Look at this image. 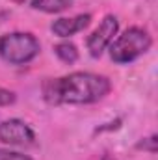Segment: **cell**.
Instances as JSON below:
<instances>
[{
    "label": "cell",
    "mask_w": 158,
    "mask_h": 160,
    "mask_svg": "<svg viewBox=\"0 0 158 160\" xmlns=\"http://www.w3.org/2000/svg\"><path fill=\"white\" fill-rule=\"evenodd\" d=\"M119 30V21L116 15H106L101 24L93 30V34L87 38L86 45H87V50L91 54V58H99L104 48L114 41V36L117 34Z\"/></svg>",
    "instance_id": "4"
},
{
    "label": "cell",
    "mask_w": 158,
    "mask_h": 160,
    "mask_svg": "<svg viewBox=\"0 0 158 160\" xmlns=\"http://www.w3.org/2000/svg\"><path fill=\"white\" fill-rule=\"evenodd\" d=\"M54 52H56V56H58L63 63H75V62L78 60V50H77V47H75L73 43H69V41H62V43L54 45Z\"/></svg>",
    "instance_id": "8"
},
{
    "label": "cell",
    "mask_w": 158,
    "mask_h": 160,
    "mask_svg": "<svg viewBox=\"0 0 158 160\" xmlns=\"http://www.w3.org/2000/svg\"><path fill=\"white\" fill-rule=\"evenodd\" d=\"M39 50V41L28 32H11L0 38V58L11 65L30 63Z\"/></svg>",
    "instance_id": "3"
},
{
    "label": "cell",
    "mask_w": 158,
    "mask_h": 160,
    "mask_svg": "<svg viewBox=\"0 0 158 160\" xmlns=\"http://www.w3.org/2000/svg\"><path fill=\"white\" fill-rule=\"evenodd\" d=\"M89 22H91L89 13H82V15H77V17H62V19L52 22L50 30L58 38H69V36H75L82 30H86L89 26Z\"/></svg>",
    "instance_id": "6"
},
{
    "label": "cell",
    "mask_w": 158,
    "mask_h": 160,
    "mask_svg": "<svg viewBox=\"0 0 158 160\" xmlns=\"http://www.w3.org/2000/svg\"><path fill=\"white\" fill-rule=\"evenodd\" d=\"M101 160H116V158H114V157H110V155H104Z\"/></svg>",
    "instance_id": "12"
},
{
    "label": "cell",
    "mask_w": 158,
    "mask_h": 160,
    "mask_svg": "<svg viewBox=\"0 0 158 160\" xmlns=\"http://www.w3.org/2000/svg\"><path fill=\"white\" fill-rule=\"evenodd\" d=\"M0 142L6 145H32L36 142V134L24 121L6 119L0 123Z\"/></svg>",
    "instance_id": "5"
},
{
    "label": "cell",
    "mask_w": 158,
    "mask_h": 160,
    "mask_svg": "<svg viewBox=\"0 0 158 160\" xmlns=\"http://www.w3.org/2000/svg\"><path fill=\"white\" fill-rule=\"evenodd\" d=\"M15 93L13 91H9V89H4V88H0V106H9V104H13L15 102Z\"/></svg>",
    "instance_id": "11"
},
{
    "label": "cell",
    "mask_w": 158,
    "mask_h": 160,
    "mask_svg": "<svg viewBox=\"0 0 158 160\" xmlns=\"http://www.w3.org/2000/svg\"><path fill=\"white\" fill-rule=\"evenodd\" d=\"M112 89L110 80L95 73H71L43 84V99L48 104H93Z\"/></svg>",
    "instance_id": "1"
},
{
    "label": "cell",
    "mask_w": 158,
    "mask_h": 160,
    "mask_svg": "<svg viewBox=\"0 0 158 160\" xmlns=\"http://www.w3.org/2000/svg\"><path fill=\"white\" fill-rule=\"evenodd\" d=\"M11 2H15V4H22L24 0H11Z\"/></svg>",
    "instance_id": "13"
},
{
    "label": "cell",
    "mask_w": 158,
    "mask_h": 160,
    "mask_svg": "<svg viewBox=\"0 0 158 160\" xmlns=\"http://www.w3.org/2000/svg\"><path fill=\"white\" fill-rule=\"evenodd\" d=\"M156 136L153 134L151 138H145L143 142L138 143V149H143V151H149V153H156Z\"/></svg>",
    "instance_id": "10"
},
{
    "label": "cell",
    "mask_w": 158,
    "mask_h": 160,
    "mask_svg": "<svg viewBox=\"0 0 158 160\" xmlns=\"http://www.w3.org/2000/svg\"><path fill=\"white\" fill-rule=\"evenodd\" d=\"M153 45V38L140 26L126 28L114 43H110V58L116 63H130L143 56Z\"/></svg>",
    "instance_id": "2"
},
{
    "label": "cell",
    "mask_w": 158,
    "mask_h": 160,
    "mask_svg": "<svg viewBox=\"0 0 158 160\" xmlns=\"http://www.w3.org/2000/svg\"><path fill=\"white\" fill-rule=\"evenodd\" d=\"M0 160H32L28 155L17 153V151H7V149H0Z\"/></svg>",
    "instance_id": "9"
},
{
    "label": "cell",
    "mask_w": 158,
    "mask_h": 160,
    "mask_svg": "<svg viewBox=\"0 0 158 160\" xmlns=\"http://www.w3.org/2000/svg\"><path fill=\"white\" fill-rule=\"evenodd\" d=\"M32 8L43 13H62L71 8V0H34Z\"/></svg>",
    "instance_id": "7"
}]
</instances>
